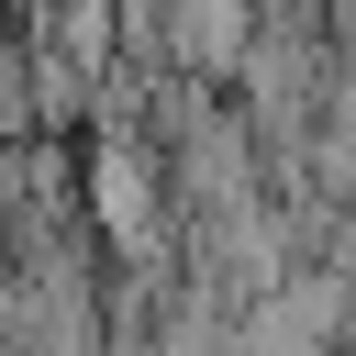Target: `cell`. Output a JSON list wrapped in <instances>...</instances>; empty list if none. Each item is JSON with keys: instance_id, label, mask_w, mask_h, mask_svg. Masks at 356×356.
I'll use <instances>...</instances> for the list:
<instances>
[{"instance_id": "1", "label": "cell", "mask_w": 356, "mask_h": 356, "mask_svg": "<svg viewBox=\"0 0 356 356\" xmlns=\"http://www.w3.org/2000/svg\"><path fill=\"white\" fill-rule=\"evenodd\" d=\"M100 222H111L122 256H156V167H145L122 134L100 145Z\"/></svg>"}]
</instances>
